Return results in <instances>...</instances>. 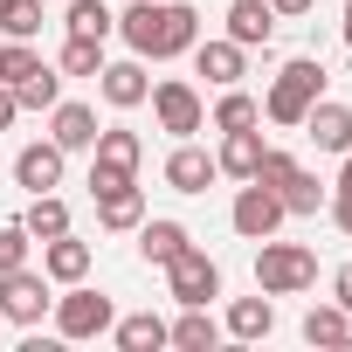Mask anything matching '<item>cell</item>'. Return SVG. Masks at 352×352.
<instances>
[{
  "mask_svg": "<svg viewBox=\"0 0 352 352\" xmlns=\"http://www.w3.org/2000/svg\"><path fill=\"white\" fill-rule=\"evenodd\" d=\"M118 35H124L131 56L173 63V56H187L201 42V8H187V0H131L118 14Z\"/></svg>",
  "mask_w": 352,
  "mask_h": 352,
  "instance_id": "1",
  "label": "cell"
},
{
  "mask_svg": "<svg viewBox=\"0 0 352 352\" xmlns=\"http://www.w3.org/2000/svg\"><path fill=\"white\" fill-rule=\"evenodd\" d=\"M324 97V63L318 56H290L283 69H276V83H270V97H263V118L270 124H304V111Z\"/></svg>",
  "mask_w": 352,
  "mask_h": 352,
  "instance_id": "2",
  "label": "cell"
},
{
  "mask_svg": "<svg viewBox=\"0 0 352 352\" xmlns=\"http://www.w3.org/2000/svg\"><path fill=\"white\" fill-rule=\"evenodd\" d=\"M311 283H318V256H311L304 242L263 235V249H256V290H263V297H297V290H311Z\"/></svg>",
  "mask_w": 352,
  "mask_h": 352,
  "instance_id": "3",
  "label": "cell"
},
{
  "mask_svg": "<svg viewBox=\"0 0 352 352\" xmlns=\"http://www.w3.org/2000/svg\"><path fill=\"white\" fill-rule=\"evenodd\" d=\"M138 159H145V138H138V131L97 124V145H90V194L131 187V180H138Z\"/></svg>",
  "mask_w": 352,
  "mask_h": 352,
  "instance_id": "4",
  "label": "cell"
},
{
  "mask_svg": "<svg viewBox=\"0 0 352 352\" xmlns=\"http://www.w3.org/2000/svg\"><path fill=\"white\" fill-rule=\"evenodd\" d=\"M111 318H118V304H111L104 290H90V283H63V297H56V338H104Z\"/></svg>",
  "mask_w": 352,
  "mask_h": 352,
  "instance_id": "5",
  "label": "cell"
},
{
  "mask_svg": "<svg viewBox=\"0 0 352 352\" xmlns=\"http://www.w3.org/2000/svg\"><path fill=\"white\" fill-rule=\"evenodd\" d=\"M166 290H173V304H214V297H221V263L187 242L180 256L166 263Z\"/></svg>",
  "mask_w": 352,
  "mask_h": 352,
  "instance_id": "6",
  "label": "cell"
},
{
  "mask_svg": "<svg viewBox=\"0 0 352 352\" xmlns=\"http://www.w3.org/2000/svg\"><path fill=\"white\" fill-rule=\"evenodd\" d=\"M56 311V297H49V276L42 270H0V318L8 324H42Z\"/></svg>",
  "mask_w": 352,
  "mask_h": 352,
  "instance_id": "7",
  "label": "cell"
},
{
  "mask_svg": "<svg viewBox=\"0 0 352 352\" xmlns=\"http://www.w3.org/2000/svg\"><path fill=\"white\" fill-rule=\"evenodd\" d=\"M152 118H159V131H173V138H194L201 124H208V104H201V90L194 83H180V76H166V83H152Z\"/></svg>",
  "mask_w": 352,
  "mask_h": 352,
  "instance_id": "8",
  "label": "cell"
},
{
  "mask_svg": "<svg viewBox=\"0 0 352 352\" xmlns=\"http://www.w3.org/2000/svg\"><path fill=\"white\" fill-rule=\"evenodd\" d=\"M290 214H283V201L263 187V180H242L235 187V208H228V228L242 235V242H263V235H276Z\"/></svg>",
  "mask_w": 352,
  "mask_h": 352,
  "instance_id": "9",
  "label": "cell"
},
{
  "mask_svg": "<svg viewBox=\"0 0 352 352\" xmlns=\"http://www.w3.org/2000/svg\"><path fill=\"white\" fill-rule=\"evenodd\" d=\"M63 166H69V152H63L56 138H35V145L14 152V187H28V194H56V187H63Z\"/></svg>",
  "mask_w": 352,
  "mask_h": 352,
  "instance_id": "10",
  "label": "cell"
},
{
  "mask_svg": "<svg viewBox=\"0 0 352 352\" xmlns=\"http://www.w3.org/2000/svg\"><path fill=\"white\" fill-rule=\"evenodd\" d=\"M97 97L111 111H138L152 97V76H145V56H124V63H104L97 69Z\"/></svg>",
  "mask_w": 352,
  "mask_h": 352,
  "instance_id": "11",
  "label": "cell"
},
{
  "mask_svg": "<svg viewBox=\"0 0 352 352\" xmlns=\"http://www.w3.org/2000/svg\"><path fill=\"white\" fill-rule=\"evenodd\" d=\"M297 131H304L318 152H338V159H345V152H352V104H331V97H318V104L304 111V124H297Z\"/></svg>",
  "mask_w": 352,
  "mask_h": 352,
  "instance_id": "12",
  "label": "cell"
},
{
  "mask_svg": "<svg viewBox=\"0 0 352 352\" xmlns=\"http://www.w3.org/2000/svg\"><path fill=\"white\" fill-rule=\"evenodd\" d=\"M214 180H221L214 152H201V145H187V138L166 152V187H173V194H208Z\"/></svg>",
  "mask_w": 352,
  "mask_h": 352,
  "instance_id": "13",
  "label": "cell"
},
{
  "mask_svg": "<svg viewBox=\"0 0 352 352\" xmlns=\"http://www.w3.org/2000/svg\"><path fill=\"white\" fill-rule=\"evenodd\" d=\"M187 56H194V69H201L214 90H228V83H242V76H249V49H242V42H228V35H214V42H194Z\"/></svg>",
  "mask_w": 352,
  "mask_h": 352,
  "instance_id": "14",
  "label": "cell"
},
{
  "mask_svg": "<svg viewBox=\"0 0 352 352\" xmlns=\"http://www.w3.org/2000/svg\"><path fill=\"white\" fill-rule=\"evenodd\" d=\"M131 235H138V263H145V270H166L173 256L194 242V235H187V221H166V214H159V221H138Z\"/></svg>",
  "mask_w": 352,
  "mask_h": 352,
  "instance_id": "15",
  "label": "cell"
},
{
  "mask_svg": "<svg viewBox=\"0 0 352 352\" xmlns=\"http://www.w3.org/2000/svg\"><path fill=\"white\" fill-rule=\"evenodd\" d=\"M42 276H49V283H83V276H90V242L49 235V242H42Z\"/></svg>",
  "mask_w": 352,
  "mask_h": 352,
  "instance_id": "16",
  "label": "cell"
},
{
  "mask_svg": "<svg viewBox=\"0 0 352 352\" xmlns=\"http://www.w3.org/2000/svg\"><path fill=\"white\" fill-rule=\"evenodd\" d=\"M270 35H276L270 0H228V42H242V49H270Z\"/></svg>",
  "mask_w": 352,
  "mask_h": 352,
  "instance_id": "17",
  "label": "cell"
},
{
  "mask_svg": "<svg viewBox=\"0 0 352 352\" xmlns=\"http://www.w3.org/2000/svg\"><path fill=\"white\" fill-rule=\"evenodd\" d=\"M214 166L228 173V180H256V166H263V131H256V124H242V131H221V152H214Z\"/></svg>",
  "mask_w": 352,
  "mask_h": 352,
  "instance_id": "18",
  "label": "cell"
},
{
  "mask_svg": "<svg viewBox=\"0 0 352 352\" xmlns=\"http://www.w3.org/2000/svg\"><path fill=\"white\" fill-rule=\"evenodd\" d=\"M49 138H56L63 152H90V145H97V111H90V104H56V111H49Z\"/></svg>",
  "mask_w": 352,
  "mask_h": 352,
  "instance_id": "19",
  "label": "cell"
},
{
  "mask_svg": "<svg viewBox=\"0 0 352 352\" xmlns=\"http://www.w3.org/2000/svg\"><path fill=\"white\" fill-rule=\"evenodd\" d=\"M90 201H97V228H111V235H131V228L145 221L138 180H131V187H111V194H90Z\"/></svg>",
  "mask_w": 352,
  "mask_h": 352,
  "instance_id": "20",
  "label": "cell"
},
{
  "mask_svg": "<svg viewBox=\"0 0 352 352\" xmlns=\"http://www.w3.org/2000/svg\"><path fill=\"white\" fill-rule=\"evenodd\" d=\"M221 338V324L208 318V304H180V318L166 324V345H180V352H208Z\"/></svg>",
  "mask_w": 352,
  "mask_h": 352,
  "instance_id": "21",
  "label": "cell"
},
{
  "mask_svg": "<svg viewBox=\"0 0 352 352\" xmlns=\"http://www.w3.org/2000/svg\"><path fill=\"white\" fill-rule=\"evenodd\" d=\"M111 338H118V352H159V345H166V318H159V311L111 318Z\"/></svg>",
  "mask_w": 352,
  "mask_h": 352,
  "instance_id": "22",
  "label": "cell"
},
{
  "mask_svg": "<svg viewBox=\"0 0 352 352\" xmlns=\"http://www.w3.org/2000/svg\"><path fill=\"white\" fill-rule=\"evenodd\" d=\"M208 124H214V131H242V124H263V97H249L242 83H228V90L214 97Z\"/></svg>",
  "mask_w": 352,
  "mask_h": 352,
  "instance_id": "23",
  "label": "cell"
},
{
  "mask_svg": "<svg viewBox=\"0 0 352 352\" xmlns=\"http://www.w3.org/2000/svg\"><path fill=\"white\" fill-rule=\"evenodd\" d=\"M270 331H276V304H270L263 290L228 304V338H270Z\"/></svg>",
  "mask_w": 352,
  "mask_h": 352,
  "instance_id": "24",
  "label": "cell"
},
{
  "mask_svg": "<svg viewBox=\"0 0 352 352\" xmlns=\"http://www.w3.org/2000/svg\"><path fill=\"white\" fill-rule=\"evenodd\" d=\"M21 228H28L35 242H49V235H69V201H63V194H28V214H21Z\"/></svg>",
  "mask_w": 352,
  "mask_h": 352,
  "instance_id": "25",
  "label": "cell"
},
{
  "mask_svg": "<svg viewBox=\"0 0 352 352\" xmlns=\"http://www.w3.org/2000/svg\"><path fill=\"white\" fill-rule=\"evenodd\" d=\"M63 28H69V35H90V42H111V35H118V14L104 8V0H69Z\"/></svg>",
  "mask_w": 352,
  "mask_h": 352,
  "instance_id": "26",
  "label": "cell"
},
{
  "mask_svg": "<svg viewBox=\"0 0 352 352\" xmlns=\"http://www.w3.org/2000/svg\"><path fill=\"white\" fill-rule=\"evenodd\" d=\"M304 338H311V345H345V338H352V311L311 304V311H304Z\"/></svg>",
  "mask_w": 352,
  "mask_h": 352,
  "instance_id": "27",
  "label": "cell"
},
{
  "mask_svg": "<svg viewBox=\"0 0 352 352\" xmlns=\"http://www.w3.org/2000/svg\"><path fill=\"white\" fill-rule=\"evenodd\" d=\"M276 201H283V214H318V208H324L331 194L318 187V173H304V166H297V173H290V180L276 187Z\"/></svg>",
  "mask_w": 352,
  "mask_h": 352,
  "instance_id": "28",
  "label": "cell"
},
{
  "mask_svg": "<svg viewBox=\"0 0 352 352\" xmlns=\"http://www.w3.org/2000/svg\"><path fill=\"white\" fill-rule=\"evenodd\" d=\"M14 104H21V111H56V104H63V69L42 63L28 83H14Z\"/></svg>",
  "mask_w": 352,
  "mask_h": 352,
  "instance_id": "29",
  "label": "cell"
},
{
  "mask_svg": "<svg viewBox=\"0 0 352 352\" xmlns=\"http://www.w3.org/2000/svg\"><path fill=\"white\" fill-rule=\"evenodd\" d=\"M0 35L8 42H35L42 35V0H0Z\"/></svg>",
  "mask_w": 352,
  "mask_h": 352,
  "instance_id": "30",
  "label": "cell"
},
{
  "mask_svg": "<svg viewBox=\"0 0 352 352\" xmlns=\"http://www.w3.org/2000/svg\"><path fill=\"white\" fill-rule=\"evenodd\" d=\"M56 69H63V76H97V69H104V42L69 35V42H63V56H56Z\"/></svg>",
  "mask_w": 352,
  "mask_h": 352,
  "instance_id": "31",
  "label": "cell"
},
{
  "mask_svg": "<svg viewBox=\"0 0 352 352\" xmlns=\"http://www.w3.org/2000/svg\"><path fill=\"white\" fill-rule=\"evenodd\" d=\"M35 69H42L35 42H0V83H8V90H14V83H28Z\"/></svg>",
  "mask_w": 352,
  "mask_h": 352,
  "instance_id": "32",
  "label": "cell"
},
{
  "mask_svg": "<svg viewBox=\"0 0 352 352\" xmlns=\"http://www.w3.org/2000/svg\"><path fill=\"white\" fill-rule=\"evenodd\" d=\"M28 249H35V235H28L21 221L0 228V270H21V263H28Z\"/></svg>",
  "mask_w": 352,
  "mask_h": 352,
  "instance_id": "33",
  "label": "cell"
},
{
  "mask_svg": "<svg viewBox=\"0 0 352 352\" xmlns=\"http://www.w3.org/2000/svg\"><path fill=\"white\" fill-rule=\"evenodd\" d=\"M290 173H297V159H290V152H283V145H263V166H256V180H263V187H270V194H276V187H283V180H290Z\"/></svg>",
  "mask_w": 352,
  "mask_h": 352,
  "instance_id": "34",
  "label": "cell"
},
{
  "mask_svg": "<svg viewBox=\"0 0 352 352\" xmlns=\"http://www.w3.org/2000/svg\"><path fill=\"white\" fill-rule=\"evenodd\" d=\"M324 214H331V228H338V235H352V194H338V187H331Z\"/></svg>",
  "mask_w": 352,
  "mask_h": 352,
  "instance_id": "35",
  "label": "cell"
},
{
  "mask_svg": "<svg viewBox=\"0 0 352 352\" xmlns=\"http://www.w3.org/2000/svg\"><path fill=\"white\" fill-rule=\"evenodd\" d=\"M331 304L352 311V263H338V276H331Z\"/></svg>",
  "mask_w": 352,
  "mask_h": 352,
  "instance_id": "36",
  "label": "cell"
},
{
  "mask_svg": "<svg viewBox=\"0 0 352 352\" xmlns=\"http://www.w3.org/2000/svg\"><path fill=\"white\" fill-rule=\"evenodd\" d=\"M311 8H318V0H270V14H276V21H304Z\"/></svg>",
  "mask_w": 352,
  "mask_h": 352,
  "instance_id": "37",
  "label": "cell"
},
{
  "mask_svg": "<svg viewBox=\"0 0 352 352\" xmlns=\"http://www.w3.org/2000/svg\"><path fill=\"white\" fill-rule=\"evenodd\" d=\"M14 118H21V104H14V90H8V83H0V131H8Z\"/></svg>",
  "mask_w": 352,
  "mask_h": 352,
  "instance_id": "38",
  "label": "cell"
},
{
  "mask_svg": "<svg viewBox=\"0 0 352 352\" xmlns=\"http://www.w3.org/2000/svg\"><path fill=\"white\" fill-rule=\"evenodd\" d=\"M338 194H352V152H345V166H338V180H331Z\"/></svg>",
  "mask_w": 352,
  "mask_h": 352,
  "instance_id": "39",
  "label": "cell"
},
{
  "mask_svg": "<svg viewBox=\"0 0 352 352\" xmlns=\"http://www.w3.org/2000/svg\"><path fill=\"white\" fill-rule=\"evenodd\" d=\"M338 35H345V49H352V0H345V28H338Z\"/></svg>",
  "mask_w": 352,
  "mask_h": 352,
  "instance_id": "40",
  "label": "cell"
},
{
  "mask_svg": "<svg viewBox=\"0 0 352 352\" xmlns=\"http://www.w3.org/2000/svg\"><path fill=\"white\" fill-rule=\"evenodd\" d=\"M0 324H8V318H0Z\"/></svg>",
  "mask_w": 352,
  "mask_h": 352,
  "instance_id": "41",
  "label": "cell"
}]
</instances>
